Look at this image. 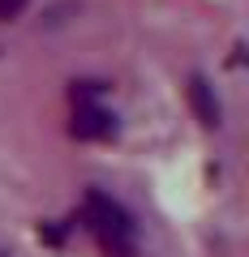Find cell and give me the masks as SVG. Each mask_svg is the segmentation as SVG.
Here are the masks:
<instances>
[{
    "label": "cell",
    "instance_id": "cell-1",
    "mask_svg": "<svg viewBox=\"0 0 249 257\" xmlns=\"http://www.w3.org/2000/svg\"><path fill=\"white\" fill-rule=\"evenodd\" d=\"M82 214H86V223H91V231L112 248V253H120V257L133 253V219L120 210L112 197H103V193H86V210Z\"/></svg>",
    "mask_w": 249,
    "mask_h": 257
},
{
    "label": "cell",
    "instance_id": "cell-2",
    "mask_svg": "<svg viewBox=\"0 0 249 257\" xmlns=\"http://www.w3.org/2000/svg\"><path fill=\"white\" fill-rule=\"evenodd\" d=\"M112 128H116V120H112V111L95 107V103H77V116H73V133H77V138L95 142V138H108Z\"/></svg>",
    "mask_w": 249,
    "mask_h": 257
},
{
    "label": "cell",
    "instance_id": "cell-3",
    "mask_svg": "<svg viewBox=\"0 0 249 257\" xmlns=\"http://www.w3.org/2000/svg\"><path fill=\"white\" fill-rule=\"evenodd\" d=\"M189 103H194V111H198L202 124L215 128L223 120V107H219V99H215V86L206 82V77H189Z\"/></svg>",
    "mask_w": 249,
    "mask_h": 257
},
{
    "label": "cell",
    "instance_id": "cell-4",
    "mask_svg": "<svg viewBox=\"0 0 249 257\" xmlns=\"http://www.w3.org/2000/svg\"><path fill=\"white\" fill-rule=\"evenodd\" d=\"M26 9V0H0V18H18Z\"/></svg>",
    "mask_w": 249,
    "mask_h": 257
},
{
    "label": "cell",
    "instance_id": "cell-5",
    "mask_svg": "<svg viewBox=\"0 0 249 257\" xmlns=\"http://www.w3.org/2000/svg\"><path fill=\"white\" fill-rule=\"evenodd\" d=\"M0 257H5V253H0Z\"/></svg>",
    "mask_w": 249,
    "mask_h": 257
}]
</instances>
